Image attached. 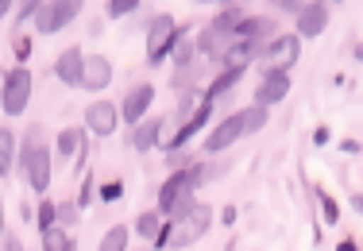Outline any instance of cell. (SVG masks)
<instances>
[{"label":"cell","instance_id":"33","mask_svg":"<svg viewBox=\"0 0 363 251\" xmlns=\"http://www.w3.org/2000/svg\"><path fill=\"white\" fill-rule=\"evenodd\" d=\"M0 240H4V251H23V240L16 236V232H8V228H4V236H0Z\"/></svg>","mask_w":363,"mask_h":251},{"label":"cell","instance_id":"5","mask_svg":"<svg viewBox=\"0 0 363 251\" xmlns=\"http://www.w3.org/2000/svg\"><path fill=\"white\" fill-rule=\"evenodd\" d=\"M28 101H31V70H23V66H12V70L4 74V89H0V108H4L8 116H23Z\"/></svg>","mask_w":363,"mask_h":251},{"label":"cell","instance_id":"31","mask_svg":"<svg viewBox=\"0 0 363 251\" xmlns=\"http://www.w3.org/2000/svg\"><path fill=\"white\" fill-rule=\"evenodd\" d=\"M28 58H31V39L28 35H20V39H16V62H28Z\"/></svg>","mask_w":363,"mask_h":251},{"label":"cell","instance_id":"25","mask_svg":"<svg viewBox=\"0 0 363 251\" xmlns=\"http://www.w3.org/2000/svg\"><path fill=\"white\" fill-rule=\"evenodd\" d=\"M240 124H244V135H255V132H263V128H267V108H263V105H252V108H244V112H240Z\"/></svg>","mask_w":363,"mask_h":251},{"label":"cell","instance_id":"16","mask_svg":"<svg viewBox=\"0 0 363 251\" xmlns=\"http://www.w3.org/2000/svg\"><path fill=\"white\" fill-rule=\"evenodd\" d=\"M20 170L28 174L31 189H35L39 197H47V189H50V151H39V155H31V159L23 162Z\"/></svg>","mask_w":363,"mask_h":251},{"label":"cell","instance_id":"26","mask_svg":"<svg viewBox=\"0 0 363 251\" xmlns=\"http://www.w3.org/2000/svg\"><path fill=\"white\" fill-rule=\"evenodd\" d=\"M77 216H82V209H77L74 201L55 205V224H58V228H66V224H77Z\"/></svg>","mask_w":363,"mask_h":251},{"label":"cell","instance_id":"10","mask_svg":"<svg viewBox=\"0 0 363 251\" xmlns=\"http://www.w3.org/2000/svg\"><path fill=\"white\" fill-rule=\"evenodd\" d=\"M116 124H120V112H116L112 101H93V105L85 108V132L112 135V132H116Z\"/></svg>","mask_w":363,"mask_h":251},{"label":"cell","instance_id":"8","mask_svg":"<svg viewBox=\"0 0 363 251\" xmlns=\"http://www.w3.org/2000/svg\"><path fill=\"white\" fill-rule=\"evenodd\" d=\"M240 140H244V124H240V112H232V116H224L220 124L205 135V151H209V155L228 151V147L240 143Z\"/></svg>","mask_w":363,"mask_h":251},{"label":"cell","instance_id":"35","mask_svg":"<svg viewBox=\"0 0 363 251\" xmlns=\"http://www.w3.org/2000/svg\"><path fill=\"white\" fill-rule=\"evenodd\" d=\"M340 151L344 155H359V140H340Z\"/></svg>","mask_w":363,"mask_h":251},{"label":"cell","instance_id":"28","mask_svg":"<svg viewBox=\"0 0 363 251\" xmlns=\"http://www.w3.org/2000/svg\"><path fill=\"white\" fill-rule=\"evenodd\" d=\"M108 16H112V20H124V16H132L135 12V8H140V0H108Z\"/></svg>","mask_w":363,"mask_h":251},{"label":"cell","instance_id":"34","mask_svg":"<svg viewBox=\"0 0 363 251\" xmlns=\"http://www.w3.org/2000/svg\"><path fill=\"white\" fill-rule=\"evenodd\" d=\"M35 8H39V0H28V4H20V20H35Z\"/></svg>","mask_w":363,"mask_h":251},{"label":"cell","instance_id":"3","mask_svg":"<svg viewBox=\"0 0 363 251\" xmlns=\"http://www.w3.org/2000/svg\"><path fill=\"white\" fill-rule=\"evenodd\" d=\"M182 35H186V28H178L174 16H155V20L147 23V62L162 66L170 55H174Z\"/></svg>","mask_w":363,"mask_h":251},{"label":"cell","instance_id":"30","mask_svg":"<svg viewBox=\"0 0 363 251\" xmlns=\"http://www.w3.org/2000/svg\"><path fill=\"white\" fill-rule=\"evenodd\" d=\"M317 197H321V209H325V224H336V221H340V205H336L333 197L325 194V189H321Z\"/></svg>","mask_w":363,"mask_h":251},{"label":"cell","instance_id":"21","mask_svg":"<svg viewBox=\"0 0 363 251\" xmlns=\"http://www.w3.org/2000/svg\"><path fill=\"white\" fill-rule=\"evenodd\" d=\"M240 77H244V74H236V70H220V74H217V82H213V85H209V89H205V93H201V101H209V105H217V101H220V97H224V93H228V89H232V85H236V82H240Z\"/></svg>","mask_w":363,"mask_h":251},{"label":"cell","instance_id":"17","mask_svg":"<svg viewBox=\"0 0 363 251\" xmlns=\"http://www.w3.org/2000/svg\"><path fill=\"white\" fill-rule=\"evenodd\" d=\"M162 128H167V120H140V124L132 128V135H128V147H132V151H151V147L162 140Z\"/></svg>","mask_w":363,"mask_h":251},{"label":"cell","instance_id":"6","mask_svg":"<svg viewBox=\"0 0 363 251\" xmlns=\"http://www.w3.org/2000/svg\"><path fill=\"white\" fill-rule=\"evenodd\" d=\"M85 4H77V0H50V4H39L35 8V28L39 35H55V31H62L66 23H74L77 16H82Z\"/></svg>","mask_w":363,"mask_h":251},{"label":"cell","instance_id":"39","mask_svg":"<svg viewBox=\"0 0 363 251\" xmlns=\"http://www.w3.org/2000/svg\"><path fill=\"white\" fill-rule=\"evenodd\" d=\"M0 236H4V197H0Z\"/></svg>","mask_w":363,"mask_h":251},{"label":"cell","instance_id":"14","mask_svg":"<svg viewBox=\"0 0 363 251\" xmlns=\"http://www.w3.org/2000/svg\"><path fill=\"white\" fill-rule=\"evenodd\" d=\"M286 97H290V74H263V82H259V89H255V105L271 108Z\"/></svg>","mask_w":363,"mask_h":251},{"label":"cell","instance_id":"18","mask_svg":"<svg viewBox=\"0 0 363 251\" xmlns=\"http://www.w3.org/2000/svg\"><path fill=\"white\" fill-rule=\"evenodd\" d=\"M274 31V20H267V16H244V20L232 28L228 39H244V43H263V35H271Z\"/></svg>","mask_w":363,"mask_h":251},{"label":"cell","instance_id":"13","mask_svg":"<svg viewBox=\"0 0 363 251\" xmlns=\"http://www.w3.org/2000/svg\"><path fill=\"white\" fill-rule=\"evenodd\" d=\"M325 28H328V4H321V0H313L298 12V39H317Z\"/></svg>","mask_w":363,"mask_h":251},{"label":"cell","instance_id":"22","mask_svg":"<svg viewBox=\"0 0 363 251\" xmlns=\"http://www.w3.org/2000/svg\"><path fill=\"white\" fill-rule=\"evenodd\" d=\"M43 251H77V240L66 228H58V224H55V228L43 232Z\"/></svg>","mask_w":363,"mask_h":251},{"label":"cell","instance_id":"29","mask_svg":"<svg viewBox=\"0 0 363 251\" xmlns=\"http://www.w3.org/2000/svg\"><path fill=\"white\" fill-rule=\"evenodd\" d=\"M101 201L105 205H112V201H120V197H124V182H105V186H101Z\"/></svg>","mask_w":363,"mask_h":251},{"label":"cell","instance_id":"19","mask_svg":"<svg viewBox=\"0 0 363 251\" xmlns=\"http://www.w3.org/2000/svg\"><path fill=\"white\" fill-rule=\"evenodd\" d=\"M58 155L62 159H77V167H82V159H85V132L82 128H62L58 132Z\"/></svg>","mask_w":363,"mask_h":251},{"label":"cell","instance_id":"37","mask_svg":"<svg viewBox=\"0 0 363 251\" xmlns=\"http://www.w3.org/2000/svg\"><path fill=\"white\" fill-rule=\"evenodd\" d=\"M336 251H359V244H356V240H340V247H336Z\"/></svg>","mask_w":363,"mask_h":251},{"label":"cell","instance_id":"4","mask_svg":"<svg viewBox=\"0 0 363 251\" xmlns=\"http://www.w3.org/2000/svg\"><path fill=\"white\" fill-rule=\"evenodd\" d=\"M301 58V39L298 35H279L267 39L255 62H263V74H290V66Z\"/></svg>","mask_w":363,"mask_h":251},{"label":"cell","instance_id":"12","mask_svg":"<svg viewBox=\"0 0 363 251\" xmlns=\"http://www.w3.org/2000/svg\"><path fill=\"white\" fill-rule=\"evenodd\" d=\"M82 62H85V50L82 47H66L62 55L55 58V77L70 89H82Z\"/></svg>","mask_w":363,"mask_h":251},{"label":"cell","instance_id":"36","mask_svg":"<svg viewBox=\"0 0 363 251\" xmlns=\"http://www.w3.org/2000/svg\"><path fill=\"white\" fill-rule=\"evenodd\" d=\"M313 143H317V147L328 143V128H317V132H313Z\"/></svg>","mask_w":363,"mask_h":251},{"label":"cell","instance_id":"11","mask_svg":"<svg viewBox=\"0 0 363 251\" xmlns=\"http://www.w3.org/2000/svg\"><path fill=\"white\" fill-rule=\"evenodd\" d=\"M259 50H263V43H244V39H228V47L220 50V62H224V70H236V74H244L247 66L259 58Z\"/></svg>","mask_w":363,"mask_h":251},{"label":"cell","instance_id":"15","mask_svg":"<svg viewBox=\"0 0 363 251\" xmlns=\"http://www.w3.org/2000/svg\"><path fill=\"white\" fill-rule=\"evenodd\" d=\"M209 112H213V105H209V101H201L194 116H189L186 124H182V132H174V135H167V140H162V143H167V151H178V147H186L189 140H194V135L201 132L205 124H209Z\"/></svg>","mask_w":363,"mask_h":251},{"label":"cell","instance_id":"38","mask_svg":"<svg viewBox=\"0 0 363 251\" xmlns=\"http://www.w3.org/2000/svg\"><path fill=\"white\" fill-rule=\"evenodd\" d=\"M8 12H12V0H0V20H4Z\"/></svg>","mask_w":363,"mask_h":251},{"label":"cell","instance_id":"32","mask_svg":"<svg viewBox=\"0 0 363 251\" xmlns=\"http://www.w3.org/2000/svg\"><path fill=\"white\" fill-rule=\"evenodd\" d=\"M93 197H97V194H93V178H85V182H82V194H77V209H85Z\"/></svg>","mask_w":363,"mask_h":251},{"label":"cell","instance_id":"9","mask_svg":"<svg viewBox=\"0 0 363 251\" xmlns=\"http://www.w3.org/2000/svg\"><path fill=\"white\" fill-rule=\"evenodd\" d=\"M108 82H112V62H108V58L105 55H85V62H82V89L105 93Z\"/></svg>","mask_w":363,"mask_h":251},{"label":"cell","instance_id":"27","mask_svg":"<svg viewBox=\"0 0 363 251\" xmlns=\"http://www.w3.org/2000/svg\"><path fill=\"white\" fill-rule=\"evenodd\" d=\"M35 221H39V232L55 228V201H47V197H43L39 209H35Z\"/></svg>","mask_w":363,"mask_h":251},{"label":"cell","instance_id":"2","mask_svg":"<svg viewBox=\"0 0 363 251\" xmlns=\"http://www.w3.org/2000/svg\"><path fill=\"white\" fill-rule=\"evenodd\" d=\"M209 228H213V205L197 201L189 213H182V216H174V221L162 224V232L151 240V244H155V251H182V247L197 244Z\"/></svg>","mask_w":363,"mask_h":251},{"label":"cell","instance_id":"24","mask_svg":"<svg viewBox=\"0 0 363 251\" xmlns=\"http://www.w3.org/2000/svg\"><path fill=\"white\" fill-rule=\"evenodd\" d=\"M162 224H167V221H162V216L155 213V209H147V213L135 216V232H140L143 240H155V236L162 232Z\"/></svg>","mask_w":363,"mask_h":251},{"label":"cell","instance_id":"23","mask_svg":"<svg viewBox=\"0 0 363 251\" xmlns=\"http://www.w3.org/2000/svg\"><path fill=\"white\" fill-rule=\"evenodd\" d=\"M128 240H132L128 224H112L105 236H101V247L97 251H128Z\"/></svg>","mask_w":363,"mask_h":251},{"label":"cell","instance_id":"20","mask_svg":"<svg viewBox=\"0 0 363 251\" xmlns=\"http://www.w3.org/2000/svg\"><path fill=\"white\" fill-rule=\"evenodd\" d=\"M16 147H20L16 132H12V128H0V178H12V167H16Z\"/></svg>","mask_w":363,"mask_h":251},{"label":"cell","instance_id":"7","mask_svg":"<svg viewBox=\"0 0 363 251\" xmlns=\"http://www.w3.org/2000/svg\"><path fill=\"white\" fill-rule=\"evenodd\" d=\"M151 101H155V85L151 82H140L135 89H128V97L120 101V120H128V124H140V120L147 116V108H151Z\"/></svg>","mask_w":363,"mask_h":251},{"label":"cell","instance_id":"1","mask_svg":"<svg viewBox=\"0 0 363 251\" xmlns=\"http://www.w3.org/2000/svg\"><path fill=\"white\" fill-rule=\"evenodd\" d=\"M205 178V167L201 162H186V167H178L174 174L159 186V213L162 221H174V216L189 213L197 205V186H201Z\"/></svg>","mask_w":363,"mask_h":251},{"label":"cell","instance_id":"40","mask_svg":"<svg viewBox=\"0 0 363 251\" xmlns=\"http://www.w3.org/2000/svg\"><path fill=\"white\" fill-rule=\"evenodd\" d=\"M140 251H143V247H140Z\"/></svg>","mask_w":363,"mask_h":251}]
</instances>
